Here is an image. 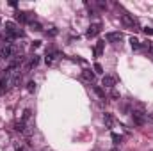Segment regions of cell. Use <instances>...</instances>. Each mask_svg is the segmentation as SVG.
<instances>
[{"instance_id":"1","label":"cell","mask_w":153,"mask_h":151,"mask_svg":"<svg viewBox=\"0 0 153 151\" xmlns=\"http://www.w3.org/2000/svg\"><path fill=\"white\" fill-rule=\"evenodd\" d=\"M121 23H123L127 28H132V30H137V28H139V21H137L132 14H128V12L121 14Z\"/></svg>"},{"instance_id":"2","label":"cell","mask_w":153,"mask_h":151,"mask_svg":"<svg viewBox=\"0 0 153 151\" xmlns=\"http://www.w3.org/2000/svg\"><path fill=\"white\" fill-rule=\"evenodd\" d=\"M105 39H107V43L116 44V43H119V41L123 39V34H121V32H107V34H105Z\"/></svg>"},{"instance_id":"3","label":"cell","mask_w":153,"mask_h":151,"mask_svg":"<svg viewBox=\"0 0 153 151\" xmlns=\"http://www.w3.org/2000/svg\"><path fill=\"white\" fill-rule=\"evenodd\" d=\"M116 85V78L112 77V75H103V78H102V87L103 89H112Z\"/></svg>"},{"instance_id":"4","label":"cell","mask_w":153,"mask_h":151,"mask_svg":"<svg viewBox=\"0 0 153 151\" xmlns=\"http://www.w3.org/2000/svg\"><path fill=\"white\" fill-rule=\"evenodd\" d=\"M100 30H102V25H100V23H93V25L87 28L86 36H87V37H96V36L100 34Z\"/></svg>"},{"instance_id":"5","label":"cell","mask_w":153,"mask_h":151,"mask_svg":"<svg viewBox=\"0 0 153 151\" xmlns=\"http://www.w3.org/2000/svg\"><path fill=\"white\" fill-rule=\"evenodd\" d=\"M132 121H134V125L143 126V125H144V112H137V110H134V112H132Z\"/></svg>"},{"instance_id":"6","label":"cell","mask_w":153,"mask_h":151,"mask_svg":"<svg viewBox=\"0 0 153 151\" xmlns=\"http://www.w3.org/2000/svg\"><path fill=\"white\" fill-rule=\"evenodd\" d=\"M12 57V48L11 44H4L0 48V59H11Z\"/></svg>"},{"instance_id":"7","label":"cell","mask_w":153,"mask_h":151,"mask_svg":"<svg viewBox=\"0 0 153 151\" xmlns=\"http://www.w3.org/2000/svg\"><path fill=\"white\" fill-rule=\"evenodd\" d=\"M16 21H20V23H29V21H30V18H29V12L18 11V12H16Z\"/></svg>"},{"instance_id":"8","label":"cell","mask_w":153,"mask_h":151,"mask_svg":"<svg viewBox=\"0 0 153 151\" xmlns=\"http://www.w3.org/2000/svg\"><path fill=\"white\" fill-rule=\"evenodd\" d=\"M93 91H94V94H96L100 100H107V98H105V89H103L102 85H94Z\"/></svg>"},{"instance_id":"9","label":"cell","mask_w":153,"mask_h":151,"mask_svg":"<svg viewBox=\"0 0 153 151\" xmlns=\"http://www.w3.org/2000/svg\"><path fill=\"white\" fill-rule=\"evenodd\" d=\"M103 46H105V41H98V43H96V46H94V50H93L96 57H100V55L103 53Z\"/></svg>"},{"instance_id":"10","label":"cell","mask_w":153,"mask_h":151,"mask_svg":"<svg viewBox=\"0 0 153 151\" xmlns=\"http://www.w3.org/2000/svg\"><path fill=\"white\" fill-rule=\"evenodd\" d=\"M103 123H105V126H107V128H112V125H114L112 116H111V114H105V116H103Z\"/></svg>"},{"instance_id":"11","label":"cell","mask_w":153,"mask_h":151,"mask_svg":"<svg viewBox=\"0 0 153 151\" xmlns=\"http://www.w3.org/2000/svg\"><path fill=\"white\" fill-rule=\"evenodd\" d=\"M82 75H84V78H86V80H89V82H93V80H94V73H93L91 69H84V73H82Z\"/></svg>"},{"instance_id":"12","label":"cell","mask_w":153,"mask_h":151,"mask_svg":"<svg viewBox=\"0 0 153 151\" xmlns=\"http://www.w3.org/2000/svg\"><path fill=\"white\" fill-rule=\"evenodd\" d=\"M130 44H132V48H134V50H141V48H143V44H141V43H139V39H135V37H132V39H130Z\"/></svg>"},{"instance_id":"13","label":"cell","mask_w":153,"mask_h":151,"mask_svg":"<svg viewBox=\"0 0 153 151\" xmlns=\"http://www.w3.org/2000/svg\"><path fill=\"white\" fill-rule=\"evenodd\" d=\"M14 130L16 132H25V121H16L14 123Z\"/></svg>"},{"instance_id":"14","label":"cell","mask_w":153,"mask_h":151,"mask_svg":"<svg viewBox=\"0 0 153 151\" xmlns=\"http://www.w3.org/2000/svg\"><path fill=\"white\" fill-rule=\"evenodd\" d=\"M29 23H30V27H32L34 30H43V25H41L39 21H36V20H30Z\"/></svg>"},{"instance_id":"15","label":"cell","mask_w":153,"mask_h":151,"mask_svg":"<svg viewBox=\"0 0 153 151\" xmlns=\"http://www.w3.org/2000/svg\"><path fill=\"white\" fill-rule=\"evenodd\" d=\"M37 64H39V57H37V55H34V57L30 59V62H29V68L32 69V68H36Z\"/></svg>"},{"instance_id":"16","label":"cell","mask_w":153,"mask_h":151,"mask_svg":"<svg viewBox=\"0 0 153 151\" xmlns=\"http://www.w3.org/2000/svg\"><path fill=\"white\" fill-rule=\"evenodd\" d=\"M7 89V78H0V94H4Z\"/></svg>"},{"instance_id":"17","label":"cell","mask_w":153,"mask_h":151,"mask_svg":"<svg viewBox=\"0 0 153 151\" xmlns=\"http://www.w3.org/2000/svg\"><path fill=\"white\" fill-rule=\"evenodd\" d=\"M36 85H37V84H36L34 80H30V82L27 84V91H29V93H34V91H36Z\"/></svg>"},{"instance_id":"18","label":"cell","mask_w":153,"mask_h":151,"mask_svg":"<svg viewBox=\"0 0 153 151\" xmlns=\"http://www.w3.org/2000/svg\"><path fill=\"white\" fill-rule=\"evenodd\" d=\"M111 137H112V141H114V144H119V142L123 141V137H121V135H118V133H112Z\"/></svg>"},{"instance_id":"19","label":"cell","mask_w":153,"mask_h":151,"mask_svg":"<svg viewBox=\"0 0 153 151\" xmlns=\"http://www.w3.org/2000/svg\"><path fill=\"white\" fill-rule=\"evenodd\" d=\"M93 69H94V73H103V68L98 64V62H94V66H93Z\"/></svg>"},{"instance_id":"20","label":"cell","mask_w":153,"mask_h":151,"mask_svg":"<svg viewBox=\"0 0 153 151\" xmlns=\"http://www.w3.org/2000/svg\"><path fill=\"white\" fill-rule=\"evenodd\" d=\"M46 36L55 37V36H57V28H50V30H46Z\"/></svg>"},{"instance_id":"21","label":"cell","mask_w":153,"mask_h":151,"mask_svg":"<svg viewBox=\"0 0 153 151\" xmlns=\"http://www.w3.org/2000/svg\"><path fill=\"white\" fill-rule=\"evenodd\" d=\"M29 117H30V110H29V109H27V110H25V112H23V119H21V121H27V119H29Z\"/></svg>"},{"instance_id":"22","label":"cell","mask_w":153,"mask_h":151,"mask_svg":"<svg viewBox=\"0 0 153 151\" xmlns=\"http://www.w3.org/2000/svg\"><path fill=\"white\" fill-rule=\"evenodd\" d=\"M96 5H98V7H100V9H107V4H103V2H98V4H96Z\"/></svg>"},{"instance_id":"23","label":"cell","mask_w":153,"mask_h":151,"mask_svg":"<svg viewBox=\"0 0 153 151\" xmlns=\"http://www.w3.org/2000/svg\"><path fill=\"white\" fill-rule=\"evenodd\" d=\"M144 32H146V34H150V36H152V34H153V28H152V27H146V28H144Z\"/></svg>"},{"instance_id":"24","label":"cell","mask_w":153,"mask_h":151,"mask_svg":"<svg viewBox=\"0 0 153 151\" xmlns=\"http://www.w3.org/2000/svg\"><path fill=\"white\" fill-rule=\"evenodd\" d=\"M112 98H116V100H118V98H119V93H116V91H112Z\"/></svg>"},{"instance_id":"25","label":"cell","mask_w":153,"mask_h":151,"mask_svg":"<svg viewBox=\"0 0 153 151\" xmlns=\"http://www.w3.org/2000/svg\"><path fill=\"white\" fill-rule=\"evenodd\" d=\"M16 151H23V148L21 146H16Z\"/></svg>"}]
</instances>
